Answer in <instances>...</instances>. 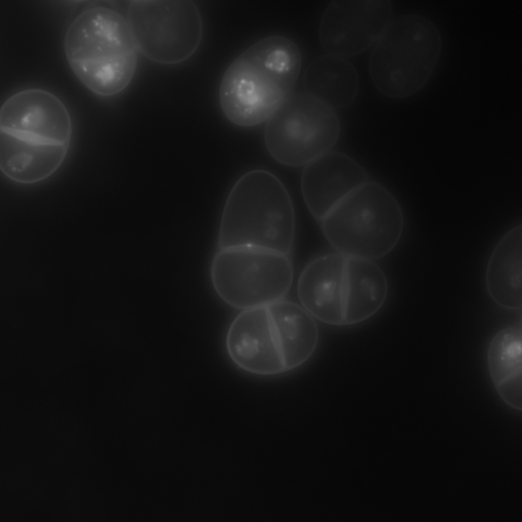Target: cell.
Returning <instances> with one entry per match:
<instances>
[{
	"mask_svg": "<svg viewBox=\"0 0 522 522\" xmlns=\"http://www.w3.org/2000/svg\"><path fill=\"white\" fill-rule=\"evenodd\" d=\"M295 232L292 201L272 173L254 170L232 188L221 219L219 249L248 248L288 255Z\"/></svg>",
	"mask_w": 522,
	"mask_h": 522,
	"instance_id": "5b68a950",
	"label": "cell"
},
{
	"mask_svg": "<svg viewBox=\"0 0 522 522\" xmlns=\"http://www.w3.org/2000/svg\"><path fill=\"white\" fill-rule=\"evenodd\" d=\"M297 290L302 306L315 319L345 326L376 314L386 300L388 284L373 261L337 252L308 263L300 275Z\"/></svg>",
	"mask_w": 522,
	"mask_h": 522,
	"instance_id": "277c9868",
	"label": "cell"
},
{
	"mask_svg": "<svg viewBox=\"0 0 522 522\" xmlns=\"http://www.w3.org/2000/svg\"><path fill=\"white\" fill-rule=\"evenodd\" d=\"M320 222L325 238L337 253L373 261L397 246L404 219L394 195L382 185L368 181Z\"/></svg>",
	"mask_w": 522,
	"mask_h": 522,
	"instance_id": "ba28073f",
	"label": "cell"
},
{
	"mask_svg": "<svg viewBox=\"0 0 522 522\" xmlns=\"http://www.w3.org/2000/svg\"><path fill=\"white\" fill-rule=\"evenodd\" d=\"M72 135L69 113L52 93L40 89L11 96L0 111V167L16 182L42 181L62 165Z\"/></svg>",
	"mask_w": 522,
	"mask_h": 522,
	"instance_id": "6da1fadb",
	"label": "cell"
},
{
	"mask_svg": "<svg viewBox=\"0 0 522 522\" xmlns=\"http://www.w3.org/2000/svg\"><path fill=\"white\" fill-rule=\"evenodd\" d=\"M380 37L369 64L376 88L394 98L421 91L431 79L442 51L437 26L423 15L406 14L388 25Z\"/></svg>",
	"mask_w": 522,
	"mask_h": 522,
	"instance_id": "52a82bcc",
	"label": "cell"
},
{
	"mask_svg": "<svg viewBox=\"0 0 522 522\" xmlns=\"http://www.w3.org/2000/svg\"><path fill=\"white\" fill-rule=\"evenodd\" d=\"M64 46L74 74L97 95H117L133 79L138 49L126 19L113 9L96 6L80 13L67 30Z\"/></svg>",
	"mask_w": 522,
	"mask_h": 522,
	"instance_id": "8992f818",
	"label": "cell"
},
{
	"mask_svg": "<svg viewBox=\"0 0 522 522\" xmlns=\"http://www.w3.org/2000/svg\"><path fill=\"white\" fill-rule=\"evenodd\" d=\"M286 255L248 248L220 249L212 262L211 280L227 304L242 310L283 299L293 280Z\"/></svg>",
	"mask_w": 522,
	"mask_h": 522,
	"instance_id": "9c48e42d",
	"label": "cell"
},
{
	"mask_svg": "<svg viewBox=\"0 0 522 522\" xmlns=\"http://www.w3.org/2000/svg\"><path fill=\"white\" fill-rule=\"evenodd\" d=\"M368 181L367 173L357 162L343 153L329 151L305 165L301 186L307 207L320 221Z\"/></svg>",
	"mask_w": 522,
	"mask_h": 522,
	"instance_id": "4fadbf2b",
	"label": "cell"
},
{
	"mask_svg": "<svg viewBox=\"0 0 522 522\" xmlns=\"http://www.w3.org/2000/svg\"><path fill=\"white\" fill-rule=\"evenodd\" d=\"M319 338L315 319L302 306L282 299L242 310L229 326L225 343L238 368L272 376L305 363L316 351Z\"/></svg>",
	"mask_w": 522,
	"mask_h": 522,
	"instance_id": "7a4b0ae2",
	"label": "cell"
},
{
	"mask_svg": "<svg viewBox=\"0 0 522 522\" xmlns=\"http://www.w3.org/2000/svg\"><path fill=\"white\" fill-rule=\"evenodd\" d=\"M392 11V3L387 0L332 1L321 20L320 43L333 56L360 54L382 35Z\"/></svg>",
	"mask_w": 522,
	"mask_h": 522,
	"instance_id": "7c38bea8",
	"label": "cell"
},
{
	"mask_svg": "<svg viewBox=\"0 0 522 522\" xmlns=\"http://www.w3.org/2000/svg\"><path fill=\"white\" fill-rule=\"evenodd\" d=\"M307 92L331 108H341L355 98L359 80L354 66L342 57L323 56L309 65L305 74Z\"/></svg>",
	"mask_w": 522,
	"mask_h": 522,
	"instance_id": "2e32d148",
	"label": "cell"
},
{
	"mask_svg": "<svg viewBox=\"0 0 522 522\" xmlns=\"http://www.w3.org/2000/svg\"><path fill=\"white\" fill-rule=\"evenodd\" d=\"M301 65L300 50L290 38L274 35L256 42L222 76L219 99L224 115L243 127L267 120L290 95Z\"/></svg>",
	"mask_w": 522,
	"mask_h": 522,
	"instance_id": "3957f363",
	"label": "cell"
},
{
	"mask_svg": "<svg viewBox=\"0 0 522 522\" xmlns=\"http://www.w3.org/2000/svg\"><path fill=\"white\" fill-rule=\"evenodd\" d=\"M521 322L504 328L491 339L487 363L492 384L500 397L513 409L521 411Z\"/></svg>",
	"mask_w": 522,
	"mask_h": 522,
	"instance_id": "9a60e30c",
	"label": "cell"
},
{
	"mask_svg": "<svg viewBox=\"0 0 522 522\" xmlns=\"http://www.w3.org/2000/svg\"><path fill=\"white\" fill-rule=\"evenodd\" d=\"M522 227L516 225L499 240L489 258L485 276L489 297L508 310L522 307Z\"/></svg>",
	"mask_w": 522,
	"mask_h": 522,
	"instance_id": "5bb4252c",
	"label": "cell"
},
{
	"mask_svg": "<svg viewBox=\"0 0 522 522\" xmlns=\"http://www.w3.org/2000/svg\"><path fill=\"white\" fill-rule=\"evenodd\" d=\"M126 20L138 50L160 64L187 61L202 38L201 16L191 1H133Z\"/></svg>",
	"mask_w": 522,
	"mask_h": 522,
	"instance_id": "8fae6325",
	"label": "cell"
},
{
	"mask_svg": "<svg viewBox=\"0 0 522 522\" xmlns=\"http://www.w3.org/2000/svg\"><path fill=\"white\" fill-rule=\"evenodd\" d=\"M340 130L332 108L309 93L300 92L290 94L267 120L264 140L276 161L297 167L330 151Z\"/></svg>",
	"mask_w": 522,
	"mask_h": 522,
	"instance_id": "30bf717a",
	"label": "cell"
}]
</instances>
